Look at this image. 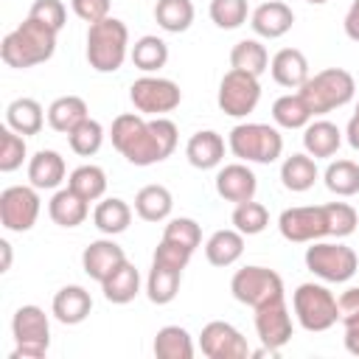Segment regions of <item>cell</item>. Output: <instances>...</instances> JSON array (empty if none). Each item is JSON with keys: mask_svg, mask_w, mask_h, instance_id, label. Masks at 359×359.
I'll use <instances>...</instances> for the list:
<instances>
[{"mask_svg": "<svg viewBox=\"0 0 359 359\" xmlns=\"http://www.w3.org/2000/svg\"><path fill=\"white\" fill-rule=\"evenodd\" d=\"M112 146L132 163V165H154L174 154L177 149V123L168 118H151L123 112L112 121L109 129Z\"/></svg>", "mask_w": 359, "mask_h": 359, "instance_id": "cell-1", "label": "cell"}, {"mask_svg": "<svg viewBox=\"0 0 359 359\" xmlns=\"http://www.w3.org/2000/svg\"><path fill=\"white\" fill-rule=\"evenodd\" d=\"M56 34L59 31H53L50 25H45L34 17H25V22H20L11 34L3 36L0 56L8 67H17V70L42 65L56 50Z\"/></svg>", "mask_w": 359, "mask_h": 359, "instance_id": "cell-2", "label": "cell"}, {"mask_svg": "<svg viewBox=\"0 0 359 359\" xmlns=\"http://www.w3.org/2000/svg\"><path fill=\"white\" fill-rule=\"evenodd\" d=\"M129 53V28L115 20L104 17L90 25L87 31V62L98 73H115Z\"/></svg>", "mask_w": 359, "mask_h": 359, "instance_id": "cell-3", "label": "cell"}, {"mask_svg": "<svg viewBox=\"0 0 359 359\" xmlns=\"http://www.w3.org/2000/svg\"><path fill=\"white\" fill-rule=\"evenodd\" d=\"M297 93L306 101V107L311 109V115H325L331 109L345 107L353 98L356 84H353V76L348 70L328 67V70H320V73L309 76V81Z\"/></svg>", "mask_w": 359, "mask_h": 359, "instance_id": "cell-4", "label": "cell"}, {"mask_svg": "<svg viewBox=\"0 0 359 359\" xmlns=\"http://www.w3.org/2000/svg\"><path fill=\"white\" fill-rule=\"evenodd\" d=\"M227 146L238 160L269 165V163H275L280 157L283 137L269 123H238V126H233Z\"/></svg>", "mask_w": 359, "mask_h": 359, "instance_id": "cell-5", "label": "cell"}, {"mask_svg": "<svg viewBox=\"0 0 359 359\" xmlns=\"http://www.w3.org/2000/svg\"><path fill=\"white\" fill-rule=\"evenodd\" d=\"M292 309L306 331H328L339 320L337 297L320 283H300L292 294Z\"/></svg>", "mask_w": 359, "mask_h": 359, "instance_id": "cell-6", "label": "cell"}, {"mask_svg": "<svg viewBox=\"0 0 359 359\" xmlns=\"http://www.w3.org/2000/svg\"><path fill=\"white\" fill-rule=\"evenodd\" d=\"M306 266L325 283H345L356 275L359 258L339 241H311V247L306 250Z\"/></svg>", "mask_w": 359, "mask_h": 359, "instance_id": "cell-7", "label": "cell"}, {"mask_svg": "<svg viewBox=\"0 0 359 359\" xmlns=\"http://www.w3.org/2000/svg\"><path fill=\"white\" fill-rule=\"evenodd\" d=\"M11 334L17 339V348L11 359L22 356H45L50 345V323L39 306H20L11 320Z\"/></svg>", "mask_w": 359, "mask_h": 359, "instance_id": "cell-8", "label": "cell"}, {"mask_svg": "<svg viewBox=\"0 0 359 359\" xmlns=\"http://www.w3.org/2000/svg\"><path fill=\"white\" fill-rule=\"evenodd\" d=\"M230 292H233V297L238 303L258 309V306H264L269 300L283 297V280L269 266H244V269H238L233 275Z\"/></svg>", "mask_w": 359, "mask_h": 359, "instance_id": "cell-9", "label": "cell"}, {"mask_svg": "<svg viewBox=\"0 0 359 359\" xmlns=\"http://www.w3.org/2000/svg\"><path fill=\"white\" fill-rule=\"evenodd\" d=\"M129 98L135 104V109L140 115H151V118H163L165 112L177 109L182 101V90L177 81L171 79H160V76H143L129 87Z\"/></svg>", "mask_w": 359, "mask_h": 359, "instance_id": "cell-10", "label": "cell"}, {"mask_svg": "<svg viewBox=\"0 0 359 359\" xmlns=\"http://www.w3.org/2000/svg\"><path fill=\"white\" fill-rule=\"evenodd\" d=\"M261 101L258 76L230 67L219 81V109L230 118H247Z\"/></svg>", "mask_w": 359, "mask_h": 359, "instance_id": "cell-11", "label": "cell"}, {"mask_svg": "<svg viewBox=\"0 0 359 359\" xmlns=\"http://www.w3.org/2000/svg\"><path fill=\"white\" fill-rule=\"evenodd\" d=\"M39 194L34 185H11L0 194V222L11 233H25L36 224Z\"/></svg>", "mask_w": 359, "mask_h": 359, "instance_id": "cell-12", "label": "cell"}, {"mask_svg": "<svg viewBox=\"0 0 359 359\" xmlns=\"http://www.w3.org/2000/svg\"><path fill=\"white\" fill-rule=\"evenodd\" d=\"M280 236L294 244H311L328 236V222H325V208L323 205H306V208H286L278 219Z\"/></svg>", "mask_w": 359, "mask_h": 359, "instance_id": "cell-13", "label": "cell"}, {"mask_svg": "<svg viewBox=\"0 0 359 359\" xmlns=\"http://www.w3.org/2000/svg\"><path fill=\"white\" fill-rule=\"evenodd\" d=\"M199 348L208 359H247L252 353L241 331L224 320H213L202 328Z\"/></svg>", "mask_w": 359, "mask_h": 359, "instance_id": "cell-14", "label": "cell"}, {"mask_svg": "<svg viewBox=\"0 0 359 359\" xmlns=\"http://www.w3.org/2000/svg\"><path fill=\"white\" fill-rule=\"evenodd\" d=\"M255 331H258L261 342L272 351H280L292 339V314H289L283 297L269 300L255 309Z\"/></svg>", "mask_w": 359, "mask_h": 359, "instance_id": "cell-15", "label": "cell"}, {"mask_svg": "<svg viewBox=\"0 0 359 359\" xmlns=\"http://www.w3.org/2000/svg\"><path fill=\"white\" fill-rule=\"evenodd\" d=\"M123 261H126V252H123V247H118L112 238H98V241H93V244L81 252V266H84V272H87L93 280H98V283H104Z\"/></svg>", "mask_w": 359, "mask_h": 359, "instance_id": "cell-16", "label": "cell"}, {"mask_svg": "<svg viewBox=\"0 0 359 359\" xmlns=\"http://www.w3.org/2000/svg\"><path fill=\"white\" fill-rule=\"evenodd\" d=\"M255 188H258V180L244 163H230L216 174V194L227 202H236V205L250 202L255 196Z\"/></svg>", "mask_w": 359, "mask_h": 359, "instance_id": "cell-17", "label": "cell"}, {"mask_svg": "<svg viewBox=\"0 0 359 359\" xmlns=\"http://www.w3.org/2000/svg\"><path fill=\"white\" fill-rule=\"evenodd\" d=\"M250 25H252V31H255L258 36H264V39H278V36H283V34L294 25V14H292V8H289L286 3L269 0V3H261V6L252 11Z\"/></svg>", "mask_w": 359, "mask_h": 359, "instance_id": "cell-18", "label": "cell"}, {"mask_svg": "<svg viewBox=\"0 0 359 359\" xmlns=\"http://www.w3.org/2000/svg\"><path fill=\"white\" fill-rule=\"evenodd\" d=\"M269 70H272V79L289 90H300L309 81V59L297 48H280L272 56Z\"/></svg>", "mask_w": 359, "mask_h": 359, "instance_id": "cell-19", "label": "cell"}, {"mask_svg": "<svg viewBox=\"0 0 359 359\" xmlns=\"http://www.w3.org/2000/svg\"><path fill=\"white\" fill-rule=\"evenodd\" d=\"M53 317L65 325H79L93 311V297L84 286H65L53 294Z\"/></svg>", "mask_w": 359, "mask_h": 359, "instance_id": "cell-20", "label": "cell"}, {"mask_svg": "<svg viewBox=\"0 0 359 359\" xmlns=\"http://www.w3.org/2000/svg\"><path fill=\"white\" fill-rule=\"evenodd\" d=\"M185 157H188V163L194 168H202V171L216 168L224 160V140H222V135L213 132V129L191 135V140L185 146Z\"/></svg>", "mask_w": 359, "mask_h": 359, "instance_id": "cell-21", "label": "cell"}, {"mask_svg": "<svg viewBox=\"0 0 359 359\" xmlns=\"http://www.w3.org/2000/svg\"><path fill=\"white\" fill-rule=\"evenodd\" d=\"M28 180L34 188H42V191H50V188H59L62 180H65V160L59 151L53 149H39L31 163H28Z\"/></svg>", "mask_w": 359, "mask_h": 359, "instance_id": "cell-22", "label": "cell"}, {"mask_svg": "<svg viewBox=\"0 0 359 359\" xmlns=\"http://www.w3.org/2000/svg\"><path fill=\"white\" fill-rule=\"evenodd\" d=\"M180 280H182V269H177L171 264H163V261H151V269H149V278H146L149 300L157 303V306L171 303L180 292Z\"/></svg>", "mask_w": 359, "mask_h": 359, "instance_id": "cell-23", "label": "cell"}, {"mask_svg": "<svg viewBox=\"0 0 359 359\" xmlns=\"http://www.w3.org/2000/svg\"><path fill=\"white\" fill-rule=\"evenodd\" d=\"M303 146H306V154H311L314 160L317 157H334L337 149L342 146V132L331 121H311L303 129Z\"/></svg>", "mask_w": 359, "mask_h": 359, "instance_id": "cell-24", "label": "cell"}, {"mask_svg": "<svg viewBox=\"0 0 359 359\" xmlns=\"http://www.w3.org/2000/svg\"><path fill=\"white\" fill-rule=\"evenodd\" d=\"M87 199L84 196H79L70 185L67 188H62V191H56L53 194V199H50V205H48V213H50V219L59 224V227H79L84 219H87Z\"/></svg>", "mask_w": 359, "mask_h": 359, "instance_id": "cell-25", "label": "cell"}, {"mask_svg": "<svg viewBox=\"0 0 359 359\" xmlns=\"http://www.w3.org/2000/svg\"><path fill=\"white\" fill-rule=\"evenodd\" d=\"M174 196L165 185H143L135 196V210L143 222H163L171 216Z\"/></svg>", "mask_w": 359, "mask_h": 359, "instance_id": "cell-26", "label": "cell"}, {"mask_svg": "<svg viewBox=\"0 0 359 359\" xmlns=\"http://www.w3.org/2000/svg\"><path fill=\"white\" fill-rule=\"evenodd\" d=\"M87 118H90L87 115V104L79 95H62L48 107V123H50V129H56L62 135H70Z\"/></svg>", "mask_w": 359, "mask_h": 359, "instance_id": "cell-27", "label": "cell"}, {"mask_svg": "<svg viewBox=\"0 0 359 359\" xmlns=\"http://www.w3.org/2000/svg\"><path fill=\"white\" fill-rule=\"evenodd\" d=\"M6 123L20 135H39L45 123L42 104L34 98H14L6 107Z\"/></svg>", "mask_w": 359, "mask_h": 359, "instance_id": "cell-28", "label": "cell"}, {"mask_svg": "<svg viewBox=\"0 0 359 359\" xmlns=\"http://www.w3.org/2000/svg\"><path fill=\"white\" fill-rule=\"evenodd\" d=\"M241 252H244V233H238L236 227L216 230L205 244V255L213 266H230L241 258Z\"/></svg>", "mask_w": 359, "mask_h": 359, "instance_id": "cell-29", "label": "cell"}, {"mask_svg": "<svg viewBox=\"0 0 359 359\" xmlns=\"http://www.w3.org/2000/svg\"><path fill=\"white\" fill-rule=\"evenodd\" d=\"M280 182L286 191L303 194L317 182V163L311 154H292L280 165Z\"/></svg>", "mask_w": 359, "mask_h": 359, "instance_id": "cell-30", "label": "cell"}, {"mask_svg": "<svg viewBox=\"0 0 359 359\" xmlns=\"http://www.w3.org/2000/svg\"><path fill=\"white\" fill-rule=\"evenodd\" d=\"M101 289H104V297H107L109 303L123 306V303L135 300V294L140 292V272L135 269V264L123 261V264L101 283Z\"/></svg>", "mask_w": 359, "mask_h": 359, "instance_id": "cell-31", "label": "cell"}, {"mask_svg": "<svg viewBox=\"0 0 359 359\" xmlns=\"http://www.w3.org/2000/svg\"><path fill=\"white\" fill-rule=\"evenodd\" d=\"M93 222H95V227H98L104 236H118V233H123V230L129 227V222H132V208H129L123 199L109 196V199H104V202L95 205Z\"/></svg>", "mask_w": 359, "mask_h": 359, "instance_id": "cell-32", "label": "cell"}, {"mask_svg": "<svg viewBox=\"0 0 359 359\" xmlns=\"http://www.w3.org/2000/svg\"><path fill=\"white\" fill-rule=\"evenodd\" d=\"M154 356L157 359H191L194 339L182 325H163L154 337Z\"/></svg>", "mask_w": 359, "mask_h": 359, "instance_id": "cell-33", "label": "cell"}, {"mask_svg": "<svg viewBox=\"0 0 359 359\" xmlns=\"http://www.w3.org/2000/svg\"><path fill=\"white\" fill-rule=\"evenodd\" d=\"M154 20L168 34H182L194 22V3L191 0H157Z\"/></svg>", "mask_w": 359, "mask_h": 359, "instance_id": "cell-34", "label": "cell"}, {"mask_svg": "<svg viewBox=\"0 0 359 359\" xmlns=\"http://www.w3.org/2000/svg\"><path fill=\"white\" fill-rule=\"evenodd\" d=\"M272 118L283 129H306L314 115L306 107V101L300 98V93H289V95H280L272 104Z\"/></svg>", "mask_w": 359, "mask_h": 359, "instance_id": "cell-35", "label": "cell"}, {"mask_svg": "<svg viewBox=\"0 0 359 359\" xmlns=\"http://www.w3.org/2000/svg\"><path fill=\"white\" fill-rule=\"evenodd\" d=\"M129 56H132V65H135L137 70L154 73V70L165 67V62H168V45H165L160 36H151V34H149V36H140V39L132 45Z\"/></svg>", "mask_w": 359, "mask_h": 359, "instance_id": "cell-36", "label": "cell"}, {"mask_svg": "<svg viewBox=\"0 0 359 359\" xmlns=\"http://www.w3.org/2000/svg\"><path fill=\"white\" fill-rule=\"evenodd\" d=\"M230 65L236 70H247L252 76H261L266 70V65H269V53L258 39H241L230 50Z\"/></svg>", "mask_w": 359, "mask_h": 359, "instance_id": "cell-37", "label": "cell"}, {"mask_svg": "<svg viewBox=\"0 0 359 359\" xmlns=\"http://www.w3.org/2000/svg\"><path fill=\"white\" fill-rule=\"evenodd\" d=\"M325 188L337 196H353L359 194V165L353 160H337L325 168Z\"/></svg>", "mask_w": 359, "mask_h": 359, "instance_id": "cell-38", "label": "cell"}, {"mask_svg": "<svg viewBox=\"0 0 359 359\" xmlns=\"http://www.w3.org/2000/svg\"><path fill=\"white\" fill-rule=\"evenodd\" d=\"M67 185H70L79 196H84L87 202H95V199H101V196L107 194V174H104V168H98V165H79V168L70 174Z\"/></svg>", "mask_w": 359, "mask_h": 359, "instance_id": "cell-39", "label": "cell"}, {"mask_svg": "<svg viewBox=\"0 0 359 359\" xmlns=\"http://www.w3.org/2000/svg\"><path fill=\"white\" fill-rule=\"evenodd\" d=\"M266 224H269V210H266L261 202L250 199V202L236 205V210H233V227H236L238 233H244V236H258V233L266 230Z\"/></svg>", "mask_w": 359, "mask_h": 359, "instance_id": "cell-40", "label": "cell"}, {"mask_svg": "<svg viewBox=\"0 0 359 359\" xmlns=\"http://www.w3.org/2000/svg\"><path fill=\"white\" fill-rule=\"evenodd\" d=\"M67 140H70V149H73L76 154L90 157V154H95V151L101 149V143H104V126H101L98 121L87 118V121H81V123L67 135Z\"/></svg>", "mask_w": 359, "mask_h": 359, "instance_id": "cell-41", "label": "cell"}, {"mask_svg": "<svg viewBox=\"0 0 359 359\" xmlns=\"http://www.w3.org/2000/svg\"><path fill=\"white\" fill-rule=\"evenodd\" d=\"M28 149H25V135L14 132L11 126L0 129V171H17L25 160Z\"/></svg>", "mask_w": 359, "mask_h": 359, "instance_id": "cell-42", "label": "cell"}, {"mask_svg": "<svg viewBox=\"0 0 359 359\" xmlns=\"http://www.w3.org/2000/svg\"><path fill=\"white\" fill-rule=\"evenodd\" d=\"M325 208V222H328V236H337V238H345L356 230L359 224V216L356 210L348 205V202H328L323 205Z\"/></svg>", "mask_w": 359, "mask_h": 359, "instance_id": "cell-43", "label": "cell"}, {"mask_svg": "<svg viewBox=\"0 0 359 359\" xmlns=\"http://www.w3.org/2000/svg\"><path fill=\"white\" fill-rule=\"evenodd\" d=\"M247 14H250L247 0H210V20L224 31L244 25Z\"/></svg>", "mask_w": 359, "mask_h": 359, "instance_id": "cell-44", "label": "cell"}, {"mask_svg": "<svg viewBox=\"0 0 359 359\" xmlns=\"http://www.w3.org/2000/svg\"><path fill=\"white\" fill-rule=\"evenodd\" d=\"M163 238L171 241V244H180V247H185V250L194 252V250L199 247V241H202V230H199V224H196L194 219H188V216H177V219H171V222L165 224Z\"/></svg>", "mask_w": 359, "mask_h": 359, "instance_id": "cell-45", "label": "cell"}, {"mask_svg": "<svg viewBox=\"0 0 359 359\" xmlns=\"http://www.w3.org/2000/svg\"><path fill=\"white\" fill-rule=\"evenodd\" d=\"M28 17L50 25L53 31H62L65 28V20H67V11H65V3L62 0H34Z\"/></svg>", "mask_w": 359, "mask_h": 359, "instance_id": "cell-46", "label": "cell"}, {"mask_svg": "<svg viewBox=\"0 0 359 359\" xmlns=\"http://www.w3.org/2000/svg\"><path fill=\"white\" fill-rule=\"evenodd\" d=\"M76 17H81L84 22H98L104 17H109V0H70Z\"/></svg>", "mask_w": 359, "mask_h": 359, "instance_id": "cell-47", "label": "cell"}, {"mask_svg": "<svg viewBox=\"0 0 359 359\" xmlns=\"http://www.w3.org/2000/svg\"><path fill=\"white\" fill-rule=\"evenodd\" d=\"M337 306H339V323H342V325L351 323V320H356V317H359V286L345 289L342 297L337 300Z\"/></svg>", "mask_w": 359, "mask_h": 359, "instance_id": "cell-48", "label": "cell"}, {"mask_svg": "<svg viewBox=\"0 0 359 359\" xmlns=\"http://www.w3.org/2000/svg\"><path fill=\"white\" fill-rule=\"evenodd\" d=\"M345 34H348V39H353V42H359V0H353L351 3V8H348V14H345Z\"/></svg>", "mask_w": 359, "mask_h": 359, "instance_id": "cell-49", "label": "cell"}, {"mask_svg": "<svg viewBox=\"0 0 359 359\" xmlns=\"http://www.w3.org/2000/svg\"><path fill=\"white\" fill-rule=\"evenodd\" d=\"M345 348H348V353L359 356V317L345 323Z\"/></svg>", "mask_w": 359, "mask_h": 359, "instance_id": "cell-50", "label": "cell"}, {"mask_svg": "<svg viewBox=\"0 0 359 359\" xmlns=\"http://www.w3.org/2000/svg\"><path fill=\"white\" fill-rule=\"evenodd\" d=\"M345 135H348V143H351V149H356V151H359V107H356L353 118L348 121V129H345Z\"/></svg>", "mask_w": 359, "mask_h": 359, "instance_id": "cell-51", "label": "cell"}, {"mask_svg": "<svg viewBox=\"0 0 359 359\" xmlns=\"http://www.w3.org/2000/svg\"><path fill=\"white\" fill-rule=\"evenodd\" d=\"M0 252H3V264H0V272H8V266H11V244L3 238L0 241Z\"/></svg>", "mask_w": 359, "mask_h": 359, "instance_id": "cell-52", "label": "cell"}, {"mask_svg": "<svg viewBox=\"0 0 359 359\" xmlns=\"http://www.w3.org/2000/svg\"><path fill=\"white\" fill-rule=\"evenodd\" d=\"M306 3H314V6H323V3H328V0H306Z\"/></svg>", "mask_w": 359, "mask_h": 359, "instance_id": "cell-53", "label": "cell"}]
</instances>
